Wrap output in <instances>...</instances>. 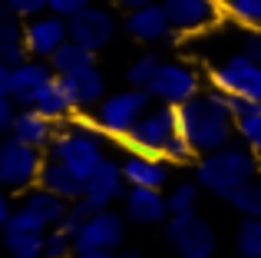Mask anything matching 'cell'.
Segmentation results:
<instances>
[{
    "instance_id": "cell-19",
    "label": "cell",
    "mask_w": 261,
    "mask_h": 258,
    "mask_svg": "<svg viewBox=\"0 0 261 258\" xmlns=\"http://www.w3.org/2000/svg\"><path fill=\"white\" fill-rule=\"evenodd\" d=\"M57 76L50 66V60H37V57H27L20 66H13V99H17L20 110L33 106V96L43 83Z\"/></svg>"
},
{
    "instance_id": "cell-21",
    "label": "cell",
    "mask_w": 261,
    "mask_h": 258,
    "mask_svg": "<svg viewBox=\"0 0 261 258\" xmlns=\"http://www.w3.org/2000/svg\"><path fill=\"white\" fill-rule=\"evenodd\" d=\"M20 209H27V212L33 215V219L40 222V225L50 232V228H57L60 222L66 219V209H70V202L60 199L57 192H46L43 186H33L23 192V199H20Z\"/></svg>"
},
{
    "instance_id": "cell-24",
    "label": "cell",
    "mask_w": 261,
    "mask_h": 258,
    "mask_svg": "<svg viewBox=\"0 0 261 258\" xmlns=\"http://www.w3.org/2000/svg\"><path fill=\"white\" fill-rule=\"evenodd\" d=\"M33 110L37 113H43L46 119H53V123H70L73 116H76V110H73V103H70V96H66V90H63V83H60V76H53L50 83H43L37 90V96H33Z\"/></svg>"
},
{
    "instance_id": "cell-25",
    "label": "cell",
    "mask_w": 261,
    "mask_h": 258,
    "mask_svg": "<svg viewBox=\"0 0 261 258\" xmlns=\"http://www.w3.org/2000/svg\"><path fill=\"white\" fill-rule=\"evenodd\" d=\"M93 63H96V53L86 50V46L76 43V40H66V43L50 57V66H53V73H57V76L73 73V70H83V66H93Z\"/></svg>"
},
{
    "instance_id": "cell-47",
    "label": "cell",
    "mask_w": 261,
    "mask_h": 258,
    "mask_svg": "<svg viewBox=\"0 0 261 258\" xmlns=\"http://www.w3.org/2000/svg\"><path fill=\"white\" fill-rule=\"evenodd\" d=\"M4 258H13V255H7V252H4Z\"/></svg>"
},
{
    "instance_id": "cell-49",
    "label": "cell",
    "mask_w": 261,
    "mask_h": 258,
    "mask_svg": "<svg viewBox=\"0 0 261 258\" xmlns=\"http://www.w3.org/2000/svg\"><path fill=\"white\" fill-rule=\"evenodd\" d=\"M0 7H4V0H0Z\"/></svg>"
},
{
    "instance_id": "cell-48",
    "label": "cell",
    "mask_w": 261,
    "mask_h": 258,
    "mask_svg": "<svg viewBox=\"0 0 261 258\" xmlns=\"http://www.w3.org/2000/svg\"><path fill=\"white\" fill-rule=\"evenodd\" d=\"M0 242H4V232H0Z\"/></svg>"
},
{
    "instance_id": "cell-39",
    "label": "cell",
    "mask_w": 261,
    "mask_h": 258,
    "mask_svg": "<svg viewBox=\"0 0 261 258\" xmlns=\"http://www.w3.org/2000/svg\"><path fill=\"white\" fill-rule=\"evenodd\" d=\"M96 0H50V13H57V17H76L80 10H86V7H93Z\"/></svg>"
},
{
    "instance_id": "cell-33",
    "label": "cell",
    "mask_w": 261,
    "mask_h": 258,
    "mask_svg": "<svg viewBox=\"0 0 261 258\" xmlns=\"http://www.w3.org/2000/svg\"><path fill=\"white\" fill-rule=\"evenodd\" d=\"M76 255V239L63 228H50L46 232V245H43V258H73Z\"/></svg>"
},
{
    "instance_id": "cell-29",
    "label": "cell",
    "mask_w": 261,
    "mask_h": 258,
    "mask_svg": "<svg viewBox=\"0 0 261 258\" xmlns=\"http://www.w3.org/2000/svg\"><path fill=\"white\" fill-rule=\"evenodd\" d=\"M159 66H162V60L155 57V53H142V57H136L133 63L126 66V83L139 86V90H149V83L155 80Z\"/></svg>"
},
{
    "instance_id": "cell-26",
    "label": "cell",
    "mask_w": 261,
    "mask_h": 258,
    "mask_svg": "<svg viewBox=\"0 0 261 258\" xmlns=\"http://www.w3.org/2000/svg\"><path fill=\"white\" fill-rule=\"evenodd\" d=\"M0 245L13 258H43L46 232H10V228H4V242Z\"/></svg>"
},
{
    "instance_id": "cell-31",
    "label": "cell",
    "mask_w": 261,
    "mask_h": 258,
    "mask_svg": "<svg viewBox=\"0 0 261 258\" xmlns=\"http://www.w3.org/2000/svg\"><path fill=\"white\" fill-rule=\"evenodd\" d=\"M225 17L242 27H261V0H225Z\"/></svg>"
},
{
    "instance_id": "cell-2",
    "label": "cell",
    "mask_w": 261,
    "mask_h": 258,
    "mask_svg": "<svg viewBox=\"0 0 261 258\" xmlns=\"http://www.w3.org/2000/svg\"><path fill=\"white\" fill-rule=\"evenodd\" d=\"M192 175H195V182L205 192L218 195V199H228L235 189L248 186V182H258L261 156L238 139V142H228V146L215 149V152L198 156Z\"/></svg>"
},
{
    "instance_id": "cell-23",
    "label": "cell",
    "mask_w": 261,
    "mask_h": 258,
    "mask_svg": "<svg viewBox=\"0 0 261 258\" xmlns=\"http://www.w3.org/2000/svg\"><path fill=\"white\" fill-rule=\"evenodd\" d=\"M57 129H60V123H53L43 113H37L33 106H27V110L17 113V123H13L10 136H17L20 142H27L33 149H46L53 142V136H57Z\"/></svg>"
},
{
    "instance_id": "cell-42",
    "label": "cell",
    "mask_w": 261,
    "mask_h": 258,
    "mask_svg": "<svg viewBox=\"0 0 261 258\" xmlns=\"http://www.w3.org/2000/svg\"><path fill=\"white\" fill-rule=\"evenodd\" d=\"M13 96V66L0 63V99H10Z\"/></svg>"
},
{
    "instance_id": "cell-41",
    "label": "cell",
    "mask_w": 261,
    "mask_h": 258,
    "mask_svg": "<svg viewBox=\"0 0 261 258\" xmlns=\"http://www.w3.org/2000/svg\"><path fill=\"white\" fill-rule=\"evenodd\" d=\"M17 212V205L10 202V189H4L0 186V232L7 228V222H10V215Z\"/></svg>"
},
{
    "instance_id": "cell-22",
    "label": "cell",
    "mask_w": 261,
    "mask_h": 258,
    "mask_svg": "<svg viewBox=\"0 0 261 258\" xmlns=\"http://www.w3.org/2000/svg\"><path fill=\"white\" fill-rule=\"evenodd\" d=\"M27 57H30V50H27L23 20L17 13H10L7 7H0V63L20 66Z\"/></svg>"
},
{
    "instance_id": "cell-14",
    "label": "cell",
    "mask_w": 261,
    "mask_h": 258,
    "mask_svg": "<svg viewBox=\"0 0 261 258\" xmlns=\"http://www.w3.org/2000/svg\"><path fill=\"white\" fill-rule=\"evenodd\" d=\"M126 215L113 212V209H99L93 219L80 228L73 239L76 248H109V252H119V245L126 242Z\"/></svg>"
},
{
    "instance_id": "cell-32",
    "label": "cell",
    "mask_w": 261,
    "mask_h": 258,
    "mask_svg": "<svg viewBox=\"0 0 261 258\" xmlns=\"http://www.w3.org/2000/svg\"><path fill=\"white\" fill-rule=\"evenodd\" d=\"M99 212V205H96L93 199H76V202H70V209H66V219L60 222V228H63V232H70V235H76L80 228L86 225L89 219H93V215Z\"/></svg>"
},
{
    "instance_id": "cell-13",
    "label": "cell",
    "mask_w": 261,
    "mask_h": 258,
    "mask_svg": "<svg viewBox=\"0 0 261 258\" xmlns=\"http://www.w3.org/2000/svg\"><path fill=\"white\" fill-rule=\"evenodd\" d=\"M60 83H63V90H66V96H70L76 116H80V113H83V116L93 113L96 106L109 96V93H106V76H102V70L96 63L83 66V70H73V73H63Z\"/></svg>"
},
{
    "instance_id": "cell-9",
    "label": "cell",
    "mask_w": 261,
    "mask_h": 258,
    "mask_svg": "<svg viewBox=\"0 0 261 258\" xmlns=\"http://www.w3.org/2000/svg\"><path fill=\"white\" fill-rule=\"evenodd\" d=\"M43 149H33L20 142L17 136H0V166H4V189L27 192L37 186L40 169H43Z\"/></svg>"
},
{
    "instance_id": "cell-37",
    "label": "cell",
    "mask_w": 261,
    "mask_h": 258,
    "mask_svg": "<svg viewBox=\"0 0 261 258\" xmlns=\"http://www.w3.org/2000/svg\"><path fill=\"white\" fill-rule=\"evenodd\" d=\"M4 7L10 13H17L20 20H30V17H40V13L50 10V0H4Z\"/></svg>"
},
{
    "instance_id": "cell-35",
    "label": "cell",
    "mask_w": 261,
    "mask_h": 258,
    "mask_svg": "<svg viewBox=\"0 0 261 258\" xmlns=\"http://www.w3.org/2000/svg\"><path fill=\"white\" fill-rule=\"evenodd\" d=\"M162 159H169L172 166H189V162H195L198 159V152H195V146H192L189 139H185L182 133L175 136L172 142L166 146V152H162Z\"/></svg>"
},
{
    "instance_id": "cell-17",
    "label": "cell",
    "mask_w": 261,
    "mask_h": 258,
    "mask_svg": "<svg viewBox=\"0 0 261 258\" xmlns=\"http://www.w3.org/2000/svg\"><path fill=\"white\" fill-rule=\"evenodd\" d=\"M126 192H129V182L122 175V159H113V156H106V162L86 179V199H93L99 209L122 202Z\"/></svg>"
},
{
    "instance_id": "cell-28",
    "label": "cell",
    "mask_w": 261,
    "mask_h": 258,
    "mask_svg": "<svg viewBox=\"0 0 261 258\" xmlns=\"http://www.w3.org/2000/svg\"><path fill=\"white\" fill-rule=\"evenodd\" d=\"M198 192H202V186H198L195 179H182V182H175V186L166 192V199H169V212H172V215H189V212H195V205H198Z\"/></svg>"
},
{
    "instance_id": "cell-40",
    "label": "cell",
    "mask_w": 261,
    "mask_h": 258,
    "mask_svg": "<svg viewBox=\"0 0 261 258\" xmlns=\"http://www.w3.org/2000/svg\"><path fill=\"white\" fill-rule=\"evenodd\" d=\"M17 113H20V106H17V99H0V136H10V129L13 123H17Z\"/></svg>"
},
{
    "instance_id": "cell-27",
    "label": "cell",
    "mask_w": 261,
    "mask_h": 258,
    "mask_svg": "<svg viewBox=\"0 0 261 258\" xmlns=\"http://www.w3.org/2000/svg\"><path fill=\"white\" fill-rule=\"evenodd\" d=\"M235 252L238 258H261V219L242 215V225L235 232Z\"/></svg>"
},
{
    "instance_id": "cell-10",
    "label": "cell",
    "mask_w": 261,
    "mask_h": 258,
    "mask_svg": "<svg viewBox=\"0 0 261 258\" xmlns=\"http://www.w3.org/2000/svg\"><path fill=\"white\" fill-rule=\"evenodd\" d=\"M175 37H195L225 20L222 0H162Z\"/></svg>"
},
{
    "instance_id": "cell-5",
    "label": "cell",
    "mask_w": 261,
    "mask_h": 258,
    "mask_svg": "<svg viewBox=\"0 0 261 258\" xmlns=\"http://www.w3.org/2000/svg\"><path fill=\"white\" fill-rule=\"evenodd\" d=\"M162 235H166V245L172 248L175 258H215L218 252L215 228L198 212L169 215V222L162 225Z\"/></svg>"
},
{
    "instance_id": "cell-18",
    "label": "cell",
    "mask_w": 261,
    "mask_h": 258,
    "mask_svg": "<svg viewBox=\"0 0 261 258\" xmlns=\"http://www.w3.org/2000/svg\"><path fill=\"white\" fill-rule=\"evenodd\" d=\"M122 175L129 186H146V189H166L172 179V162L162 156L146 152H126L122 156Z\"/></svg>"
},
{
    "instance_id": "cell-44",
    "label": "cell",
    "mask_w": 261,
    "mask_h": 258,
    "mask_svg": "<svg viewBox=\"0 0 261 258\" xmlns=\"http://www.w3.org/2000/svg\"><path fill=\"white\" fill-rule=\"evenodd\" d=\"M146 4H159V0H116V7H122V10H136V7H146Z\"/></svg>"
},
{
    "instance_id": "cell-12",
    "label": "cell",
    "mask_w": 261,
    "mask_h": 258,
    "mask_svg": "<svg viewBox=\"0 0 261 258\" xmlns=\"http://www.w3.org/2000/svg\"><path fill=\"white\" fill-rule=\"evenodd\" d=\"M23 30H27V50H30V57L50 60L53 53L70 40V20L46 10V13H40V17L23 20Z\"/></svg>"
},
{
    "instance_id": "cell-8",
    "label": "cell",
    "mask_w": 261,
    "mask_h": 258,
    "mask_svg": "<svg viewBox=\"0 0 261 258\" xmlns=\"http://www.w3.org/2000/svg\"><path fill=\"white\" fill-rule=\"evenodd\" d=\"M182 133L178 129V110L175 106H162L155 103L146 116L129 129L126 139H119L126 146V152H146V156H162L166 146Z\"/></svg>"
},
{
    "instance_id": "cell-15",
    "label": "cell",
    "mask_w": 261,
    "mask_h": 258,
    "mask_svg": "<svg viewBox=\"0 0 261 258\" xmlns=\"http://www.w3.org/2000/svg\"><path fill=\"white\" fill-rule=\"evenodd\" d=\"M122 30H126V37H133L136 43H159V40H166V37H175L162 0L159 4L136 7V10H126Z\"/></svg>"
},
{
    "instance_id": "cell-50",
    "label": "cell",
    "mask_w": 261,
    "mask_h": 258,
    "mask_svg": "<svg viewBox=\"0 0 261 258\" xmlns=\"http://www.w3.org/2000/svg\"><path fill=\"white\" fill-rule=\"evenodd\" d=\"M222 4H225V0H222Z\"/></svg>"
},
{
    "instance_id": "cell-46",
    "label": "cell",
    "mask_w": 261,
    "mask_h": 258,
    "mask_svg": "<svg viewBox=\"0 0 261 258\" xmlns=\"http://www.w3.org/2000/svg\"><path fill=\"white\" fill-rule=\"evenodd\" d=\"M0 186H4V166H0Z\"/></svg>"
},
{
    "instance_id": "cell-43",
    "label": "cell",
    "mask_w": 261,
    "mask_h": 258,
    "mask_svg": "<svg viewBox=\"0 0 261 258\" xmlns=\"http://www.w3.org/2000/svg\"><path fill=\"white\" fill-rule=\"evenodd\" d=\"M119 252H109V248H76L73 258H116Z\"/></svg>"
},
{
    "instance_id": "cell-16",
    "label": "cell",
    "mask_w": 261,
    "mask_h": 258,
    "mask_svg": "<svg viewBox=\"0 0 261 258\" xmlns=\"http://www.w3.org/2000/svg\"><path fill=\"white\" fill-rule=\"evenodd\" d=\"M122 215L136 225H166L169 222V199L162 189H146V186H129L122 199Z\"/></svg>"
},
{
    "instance_id": "cell-4",
    "label": "cell",
    "mask_w": 261,
    "mask_h": 258,
    "mask_svg": "<svg viewBox=\"0 0 261 258\" xmlns=\"http://www.w3.org/2000/svg\"><path fill=\"white\" fill-rule=\"evenodd\" d=\"M152 106H155V99H152L149 90L126 86V90H119V93H109L89 116H93V126H99L109 139H126L129 129L139 123Z\"/></svg>"
},
{
    "instance_id": "cell-6",
    "label": "cell",
    "mask_w": 261,
    "mask_h": 258,
    "mask_svg": "<svg viewBox=\"0 0 261 258\" xmlns=\"http://www.w3.org/2000/svg\"><path fill=\"white\" fill-rule=\"evenodd\" d=\"M208 83L225 90L228 96L261 103V63H255L245 50H231L215 60V66L208 70Z\"/></svg>"
},
{
    "instance_id": "cell-1",
    "label": "cell",
    "mask_w": 261,
    "mask_h": 258,
    "mask_svg": "<svg viewBox=\"0 0 261 258\" xmlns=\"http://www.w3.org/2000/svg\"><path fill=\"white\" fill-rule=\"evenodd\" d=\"M178 129L195 146L198 156L215 152V149L235 142L238 119L228 110V93L208 83L198 96H192L189 103L178 106Z\"/></svg>"
},
{
    "instance_id": "cell-45",
    "label": "cell",
    "mask_w": 261,
    "mask_h": 258,
    "mask_svg": "<svg viewBox=\"0 0 261 258\" xmlns=\"http://www.w3.org/2000/svg\"><path fill=\"white\" fill-rule=\"evenodd\" d=\"M116 258H146V255H139V252H119Z\"/></svg>"
},
{
    "instance_id": "cell-36",
    "label": "cell",
    "mask_w": 261,
    "mask_h": 258,
    "mask_svg": "<svg viewBox=\"0 0 261 258\" xmlns=\"http://www.w3.org/2000/svg\"><path fill=\"white\" fill-rule=\"evenodd\" d=\"M238 50H245L255 63H261V27H242L238 23Z\"/></svg>"
},
{
    "instance_id": "cell-34",
    "label": "cell",
    "mask_w": 261,
    "mask_h": 258,
    "mask_svg": "<svg viewBox=\"0 0 261 258\" xmlns=\"http://www.w3.org/2000/svg\"><path fill=\"white\" fill-rule=\"evenodd\" d=\"M238 139L261 156V106H255L251 113H245L238 119Z\"/></svg>"
},
{
    "instance_id": "cell-30",
    "label": "cell",
    "mask_w": 261,
    "mask_h": 258,
    "mask_svg": "<svg viewBox=\"0 0 261 258\" xmlns=\"http://www.w3.org/2000/svg\"><path fill=\"white\" fill-rule=\"evenodd\" d=\"M225 202H228L235 212L251 215V219H261V182H248V186L235 189Z\"/></svg>"
},
{
    "instance_id": "cell-20",
    "label": "cell",
    "mask_w": 261,
    "mask_h": 258,
    "mask_svg": "<svg viewBox=\"0 0 261 258\" xmlns=\"http://www.w3.org/2000/svg\"><path fill=\"white\" fill-rule=\"evenodd\" d=\"M37 186H43L46 192H57L60 199H66V202H76V199L86 195V179H80L70 166H63L60 159H50V156L43 159Z\"/></svg>"
},
{
    "instance_id": "cell-11",
    "label": "cell",
    "mask_w": 261,
    "mask_h": 258,
    "mask_svg": "<svg viewBox=\"0 0 261 258\" xmlns=\"http://www.w3.org/2000/svg\"><path fill=\"white\" fill-rule=\"evenodd\" d=\"M122 27V20L116 17L113 7H102V4H93L86 10H80L76 17H70V40L83 43L86 50L99 53L113 43L116 30Z\"/></svg>"
},
{
    "instance_id": "cell-38",
    "label": "cell",
    "mask_w": 261,
    "mask_h": 258,
    "mask_svg": "<svg viewBox=\"0 0 261 258\" xmlns=\"http://www.w3.org/2000/svg\"><path fill=\"white\" fill-rule=\"evenodd\" d=\"M7 228H10V232H46V228L40 225V222L33 219V215L27 212V209H20V205H17V212L10 215V222H7Z\"/></svg>"
},
{
    "instance_id": "cell-3",
    "label": "cell",
    "mask_w": 261,
    "mask_h": 258,
    "mask_svg": "<svg viewBox=\"0 0 261 258\" xmlns=\"http://www.w3.org/2000/svg\"><path fill=\"white\" fill-rule=\"evenodd\" d=\"M106 139L99 126L80 123V119H70L57 129L53 142L46 146V156L50 159H60L63 166H70L80 179H89L96 169L106 162Z\"/></svg>"
},
{
    "instance_id": "cell-7",
    "label": "cell",
    "mask_w": 261,
    "mask_h": 258,
    "mask_svg": "<svg viewBox=\"0 0 261 258\" xmlns=\"http://www.w3.org/2000/svg\"><path fill=\"white\" fill-rule=\"evenodd\" d=\"M205 76H208V73H202L195 63H185V60H162L155 80L149 83V93H152L155 103L175 106L178 110L182 103H189L192 96H198V93L205 90Z\"/></svg>"
}]
</instances>
